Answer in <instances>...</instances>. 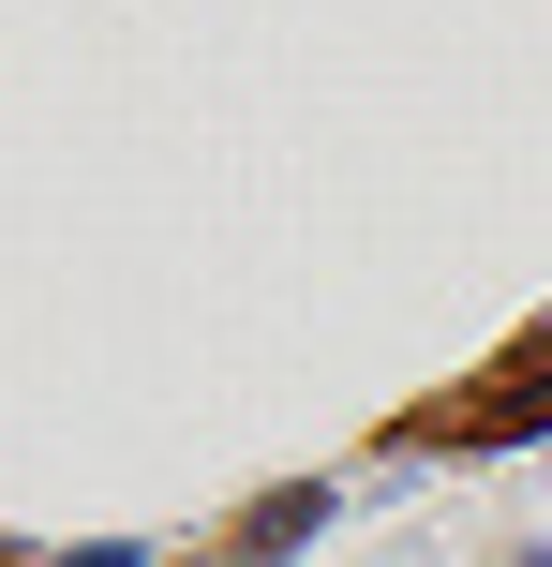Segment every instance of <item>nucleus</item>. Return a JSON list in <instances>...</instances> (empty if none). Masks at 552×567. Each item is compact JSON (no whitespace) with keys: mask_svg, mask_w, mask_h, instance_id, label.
I'll return each mask as SVG.
<instances>
[{"mask_svg":"<svg viewBox=\"0 0 552 567\" xmlns=\"http://www.w3.org/2000/svg\"><path fill=\"white\" fill-rule=\"evenodd\" d=\"M538 403H552V329H538V343H523L508 373H478V389H448V403H434L418 433H523Z\"/></svg>","mask_w":552,"mask_h":567,"instance_id":"nucleus-1","label":"nucleus"},{"mask_svg":"<svg viewBox=\"0 0 552 567\" xmlns=\"http://www.w3.org/2000/svg\"><path fill=\"white\" fill-rule=\"evenodd\" d=\"M299 523H314V493H269V508H239L225 553H299Z\"/></svg>","mask_w":552,"mask_h":567,"instance_id":"nucleus-2","label":"nucleus"},{"mask_svg":"<svg viewBox=\"0 0 552 567\" xmlns=\"http://www.w3.org/2000/svg\"><path fill=\"white\" fill-rule=\"evenodd\" d=\"M0 567H30V553H15V538H0Z\"/></svg>","mask_w":552,"mask_h":567,"instance_id":"nucleus-3","label":"nucleus"}]
</instances>
